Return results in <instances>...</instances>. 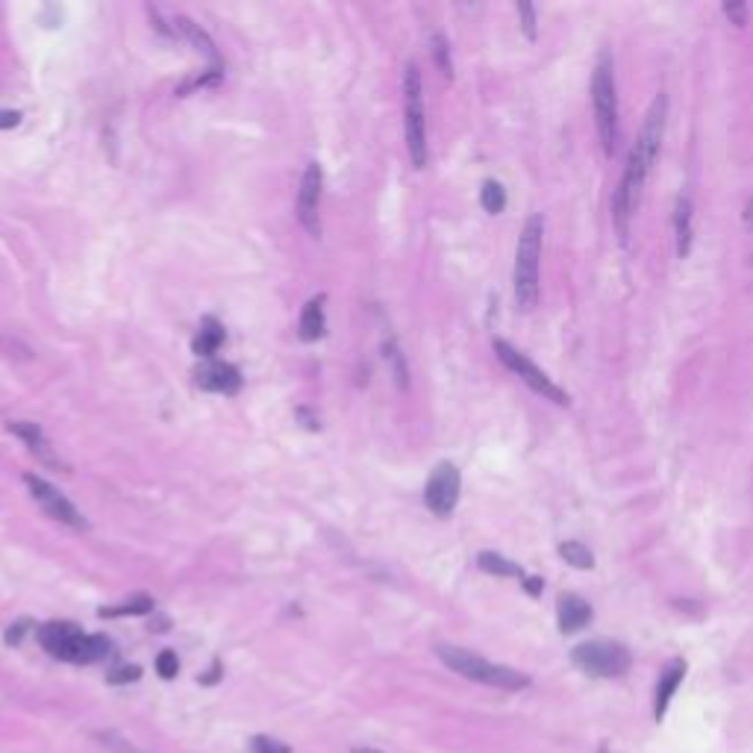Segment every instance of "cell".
<instances>
[{"instance_id": "2", "label": "cell", "mask_w": 753, "mask_h": 753, "mask_svg": "<svg viewBox=\"0 0 753 753\" xmlns=\"http://www.w3.org/2000/svg\"><path fill=\"white\" fill-rule=\"evenodd\" d=\"M39 642L51 657L74 666H92L112 654V642L100 633H83L71 621H51L39 630Z\"/></svg>"}, {"instance_id": "25", "label": "cell", "mask_w": 753, "mask_h": 753, "mask_svg": "<svg viewBox=\"0 0 753 753\" xmlns=\"http://www.w3.org/2000/svg\"><path fill=\"white\" fill-rule=\"evenodd\" d=\"M97 739H100V745L109 748L112 753H144V750H139V748H133L130 741L124 739L121 733H115V730H106V733H97Z\"/></svg>"}, {"instance_id": "5", "label": "cell", "mask_w": 753, "mask_h": 753, "mask_svg": "<svg viewBox=\"0 0 753 753\" xmlns=\"http://www.w3.org/2000/svg\"><path fill=\"white\" fill-rule=\"evenodd\" d=\"M542 239H545V218L530 216L524 221L519 235V251H515V300L524 312L536 309L538 303V265H542Z\"/></svg>"}, {"instance_id": "13", "label": "cell", "mask_w": 753, "mask_h": 753, "mask_svg": "<svg viewBox=\"0 0 753 753\" xmlns=\"http://www.w3.org/2000/svg\"><path fill=\"white\" fill-rule=\"evenodd\" d=\"M685 677V659H671L666 671L659 674V683H657V694H654V718L662 721L668 712V706L674 701V694H677L680 683Z\"/></svg>"}, {"instance_id": "22", "label": "cell", "mask_w": 753, "mask_h": 753, "mask_svg": "<svg viewBox=\"0 0 753 753\" xmlns=\"http://www.w3.org/2000/svg\"><path fill=\"white\" fill-rule=\"evenodd\" d=\"M480 204L486 212H491V216L503 212V207H507V192H503V186L498 183V179H486V183H482Z\"/></svg>"}, {"instance_id": "30", "label": "cell", "mask_w": 753, "mask_h": 753, "mask_svg": "<svg viewBox=\"0 0 753 753\" xmlns=\"http://www.w3.org/2000/svg\"><path fill=\"white\" fill-rule=\"evenodd\" d=\"M721 13L730 18V24H736V27H745L748 24V15H750V9H748V4H724L721 6Z\"/></svg>"}, {"instance_id": "3", "label": "cell", "mask_w": 753, "mask_h": 753, "mask_svg": "<svg viewBox=\"0 0 753 753\" xmlns=\"http://www.w3.org/2000/svg\"><path fill=\"white\" fill-rule=\"evenodd\" d=\"M436 657L445 662L447 668L459 677H465L471 683L480 685H491V689H503V692H521L530 685V677L521 671H515L510 666H498V662H489L486 657L471 654L465 647L456 645H436Z\"/></svg>"}, {"instance_id": "11", "label": "cell", "mask_w": 753, "mask_h": 753, "mask_svg": "<svg viewBox=\"0 0 753 753\" xmlns=\"http://www.w3.org/2000/svg\"><path fill=\"white\" fill-rule=\"evenodd\" d=\"M321 168L318 162H309L307 171L300 177V188H298V221L300 227L309 235H321Z\"/></svg>"}, {"instance_id": "17", "label": "cell", "mask_w": 753, "mask_h": 753, "mask_svg": "<svg viewBox=\"0 0 753 753\" xmlns=\"http://www.w3.org/2000/svg\"><path fill=\"white\" fill-rule=\"evenodd\" d=\"M174 32L177 36H183L186 41H192L195 44V51H200L204 56H209V60H218V51H216V41L209 39V32L207 30H200V24H195L192 18H186V15H174Z\"/></svg>"}, {"instance_id": "31", "label": "cell", "mask_w": 753, "mask_h": 753, "mask_svg": "<svg viewBox=\"0 0 753 753\" xmlns=\"http://www.w3.org/2000/svg\"><path fill=\"white\" fill-rule=\"evenodd\" d=\"M386 359H391V365H395V377H398V386L407 389V365H403V356L395 344H386Z\"/></svg>"}, {"instance_id": "8", "label": "cell", "mask_w": 753, "mask_h": 753, "mask_svg": "<svg viewBox=\"0 0 753 753\" xmlns=\"http://www.w3.org/2000/svg\"><path fill=\"white\" fill-rule=\"evenodd\" d=\"M494 354H498L500 363L507 365L524 386H530L536 395H542L545 400L556 403V407H571V395H568V391L559 389L554 380H550L545 371L533 363L530 356L519 351V347H512L510 342H503V339H494Z\"/></svg>"}, {"instance_id": "10", "label": "cell", "mask_w": 753, "mask_h": 753, "mask_svg": "<svg viewBox=\"0 0 753 753\" xmlns=\"http://www.w3.org/2000/svg\"><path fill=\"white\" fill-rule=\"evenodd\" d=\"M459 491H463V477H459V468L454 463H438L433 468L430 480H427L424 489V500L430 512H436L438 519H447L456 503H459Z\"/></svg>"}, {"instance_id": "27", "label": "cell", "mask_w": 753, "mask_h": 753, "mask_svg": "<svg viewBox=\"0 0 753 753\" xmlns=\"http://www.w3.org/2000/svg\"><path fill=\"white\" fill-rule=\"evenodd\" d=\"M156 671H160L162 680H174L177 671H179V659L174 650H162L160 657H156Z\"/></svg>"}, {"instance_id": "26", "label": "cell", "mask_w": 753, "mask_h": 753, "mask_svg": "<svg viewBox=\"0 0 753 753\" xmlns=\"http://www.w3.org/2000/svg\"><path fill=\"white\" fill-rule=\"evenodd\" d=\"M519 9V18H521V30H524V36L530 39V41H536L538 39V21H536V6H530V4H519L515 6Z\"/></svg>"}, {"instance_id": "9", "label": "cell", "mask_w": 753, "mask_h": 753, "mask_svg": "<svg viewBox=\"0 0 753 753\" xmlns=\"http://www.w3.org/2000/svg\"><path fill=\"white\" fill-rule=\"evenodd\" d=\"M24 482H27V489H30V494H32V500H36L39 507H41L44 512H48L53 521L71 527V530H86V527H88L86 515H83L80 510H77L74 503H71L69 498H65V494H62L60 489L51 486L48 480H41V477H36V474H24Z\"/></svg>"}, {"instance_id": "33", "label": "cell", "mask_w": 753, "mask_h": 753, "mask_svg": "<svg viewBox=\"0 0 753 753\" xmlns=\"http://www.w3.org/2000/svg\"><path fill=\"white\" fill-rule=\"evenodd\" d=\"M521 586H524L527 594H533V598H538V594H542V589H545V580H542V577H524Z\"/></svg>"}, {"instance_id": "6", "label": "cell", "mask_w": 753, "mask_h": 753, "mask_svg": "<svg viewBox=\"0 0 753 753\" xmlns=\"http://www.w3.org/2000/svg\"><path fill=\"white\" fill-rule=\"evenodd\" d=\"M403 124H407V151L412 168H427L430 144H427V112H424V83L418 65L409 62L403 71Z\"/></svg>"}, {"instance_id": "28", "label": "cell", "mask_w": 753, "mask_h": 753, "mask_svg": "<svg viewBox=\"0 0 753 753\" xmlns=\"http://www.w3.org/2000/svg\"><path fill=\"white\" fill-rule=\"evenodd\" d=\"M142 677V668L139 666H115L109 674H106V680L112 685H124V683H136Z\"/></svg>"}, {"instance_id": "29", "label": "cell", "mask_w": 753, "mask_h": 753, "mask_svg": "<svg viewBox=\"0 0 753 753\" xmlns=\"http://www.w3.org/2000/svg\"><path fill=\"white\" fill-rule=\"evenodd\" d=\"M251 750L253 753H291L289 745H283L280 739H271V736H256L251 741Z\"/></svg>"}, {"instance_id": "37", "label": "cell", "mask_w": 753, "mask_h": 753, "mask_svg": "<svg viewBox=\"0 0 753 753\" xmlns=\"http://www.w3.org/2000/svg\"><path fill=\"white\" fill-rule=\"evenodd\" d=\"M598 753H610V750H606V748H601V750H598Z\"/></svg>"}, {"instance_id": "1", "label": "cell", "mask_w": 753, "mask_h": 753, "mask_svg": "<svg viewBox=\"0 0 753 753\" xmlns=\"http://www.w3.org/2000/svg\"><path fill=\"white\" fill-rule=\"evenodd\" d=\"M666 118H668V97L659 92L647 109L642 130H638V136H636V144L630 148V153H627L621 183H618L615 195H612V221H615L621 244H627V239H630V221L636 212V200L650 174V168H654L657 156H659L662 136H666Z\"/></svg>"}, {"instance_id": "24", "label": "cell", "mask_w": 753, "mask_h": 753, "mask_svg": "<svg viewBox=\"0 0 753 753\" xmlns=\"http://www.w3.org/2000/svg\"><path fill=\"white\" fill-rule=\"evenodd\" d=\"M433 60L438 65V71H442L447 80L454 77V62H451V44H447L445 32H433Z\"/></svg>"}, {"instance_id": "7", "label": "cell", "mask_w": 753, "mask_h": 753, "mask_svg": "<svg viewBox=\"0 0 753 753\" xmlns=\"http://www.w3.org/2000/svg\"><path fill=\"white\" fill-rule=\"evenodd\" d=\"M571 662L589 677L598 680H615L624 677L630 671V650L621 642H610V638H594V642H583L571 650Z\"/></svg>"}, {"instance_id": "4", "label": "cell", "mask_w": 753, "mask_h": 753, "mask_svg": "<svg viewBox=\"0 0 753 753\" xmlns=\"http://www.w3.org/2000/svg\"><path fill=\"white\" fill-rule=\"evenodd\" d=\"M592 109L594 127L603 144V153L612 156L621 142V118H618V86H615V62L610 53H601L592 74Z\"/></svg>"}, {"instance_id": "12", "label": "cell", "mask_w": 753, "mask_h": 753, "mask_svg": "<svg viewBox=\"0 0 753 753\" xmlns=\"http://www.w3.org/2000/svg\"><path fill=\"white\" fill-rule=\"evenodd\" d=\"M195 380L200 389L207 391H218V395H235V391L242 389V374L239 368L230 365V363H216V359H209L197 371H195Z\"/></svg>"}, {"instance_id": "21", "label": "cell", "mask_w": 753, "mask_h": 753, "mask_svg": "<svg viewBox=\"0 0 753 753\" xmlns=\"http://www.w3.org/2000/svg\"><path fill=\"white\" fill-rule=\"evenodd\" d=\"M559 556L565 559L571 568H577V571H592L594 568V554L583 542H574V538L559 545Z\"/></svg>"}, {"instance_id": "14", "label": "cell", "mask_w": 753, "mask_h": 753, "mask_svg": "<svg viewBox=\"0 0 753 753\" xmlns=\"http://www.w3.org/2000/svg\"><path fill=\"white\" fill-rule=\"evenodd\" d=\"M9 430H13L18 438H24L30 451L39 456V463H44L48 468H62V459L53 454L48 436H44V430H41L39 424H32V421H15V424H9Z\"/></svg>"}, {"instance_id": "18", "label": "cell", "mask_w": 753, "mask_h": 753, "mask_svg": "<svg viewBox=\"0 0 753 753\" xmlns=\"http://www.w3.org/2000/svg\"><path fill=\"white\" fill-rule=\"evenodd\" d=\"M298 333L303 342H318L324 335V298H312L300 312Z\"/></svg>"}, {"instance_id": "15", "label": "cell", "mask_w": 753, "mask_h": 753, "mask_svg": "<svg viewBox=\"0 0 753 753\" xmlns=\"http://www.w3.org/2000/svg\"><path fill=\"white\" fill-rule=\"evenodd\" d=\"M556 618H559V633L565 636L580 633L592 621V606L580 594H562L556 606Z\"/></svg>"}, {"instance_id": "19", "label": "cell", "mask_w": 753, "mask_h": 753, "mask_svg": "<svg viewBox=\"0 0 753 753\" xmlns=\"http://www.w3.org/2000/svg\"><path fill=\"white\" fill-rule=\"evenodd\" d=\"M477 565H480V571H486V574H494V577H519V580L527 577L521 565H515L512 559L500 556V554H491V550H482L477 556Z\"/></svg>"}, {"instance_id": "34", "label": "cell", "mask_w": 753, "mask_h": 753, "mask_svg": "<svg viewBox=\"0 0 753 753\" xmlns=\"http://www.w3.org/2000/svg\"><path fill=\"white\" fill-rule=\"evenodd\" d=\"M21 115L18 112H0V130H9V127H18Z\"/></svg>"}, {"instance_id": "20", "label": "cell", "mask_w": 753, "mask_h": 753, "mask_svg": "<svg viewBox=\"0 0 753 753\" xmlns=\"http://www.w3.org/2000/svg\"><path fill=\"white\" fill-rule=\"evenodd\" d=\"M224 342V330H221V324L216 318H207L204 321V330L197 333V339H195V354L197 356H212L221 347Z\"/></svg>"}, {"instance_id": "32", "label": "cell", "mask_w": 753, "mask_h": 753, "mask_svg": "<svg viewBox=\"0 0 753 753\" xmlns=\"http://www.w3.org/2000/svg\"><path fill=\"white\" fill-rule=\"evenodd\" d=\"M30 627H32L30 621H18V624L9 627V630H6V645H13V647H15V645L24 642V633L30 630Z\"/></svg>"}, {"instance_id": "36", "label": "cell", "mask_w": 753, "mask_h": 753, "mask_svg": "<svg viewBox=\"0 0 753 753\" xmlns=\"http://www.w3.org/2000/svg\"><path fill=\"white\" fill-rule=\"evenodd\" d=\"M354 753H383V750H374V748H356Z\"/></svg>"}, {"instance_id": "35", "label": "cell", "mask_w": 753, "mask_h": 753, "mask_svg": "<svg viewBox=\"0 0 753 753\" xmlns=\"http://www.w3.org/2000/svg\"><path fill=\"white\" fill-rule=\"evenodd\" d=\"M745 221H753V200H748V209H745Z\"/></svg>"}, {"instance_id": "16", "label": "cell", "mask_w": 753, "mask_h": 753, "mask_svg": "<svg viewBox=\"0 0 753 753\" xmlns=\"http://www.w3.org/2000/svg\"><path fill=\"white\" fill-rule=\"evenodd\" d=\"M674 242H677V256L685 260L694 244V207L689 195H680L674 207Z\"/></svg>"}, {"instance_id": "23", "label": "cell", "mask_w": 753, "mask_h": 753, "mask_svg": "<svg viewBox=\"0 0 753 753\" xmlns=\"http://www.w3.org/2000/svg\"><path fill=\"white\" fill-rule=\"evenodd\" d=\"M153 612V598L148 594H136V598H130L127 603L121 606H109V610H100L104 618H115V615H148Z\"/></svg>"}]
</instances>
